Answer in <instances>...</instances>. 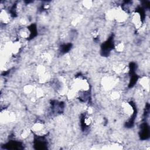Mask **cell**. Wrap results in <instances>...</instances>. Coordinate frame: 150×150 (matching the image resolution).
I'll return each instance as SVG.
<instances>
[{"mask_svg": "<svg viewBox=\"0 0 150 150\" xmlns=\"http://www.w3.org/2000/svg\"><path fill=\"white\" fill-rule=\"evenodd\" d=\"M31 35V32L28 28L23 27L19 29L18 32V35L22 39H28L30 37Z\"/></svg>", "mask_w": 150, "mask_h": 150, "instance_id": "10", "label": "cell"}, {"mask_svg": "<svg viewBox=\"0 0 150 150\" xmlns=\"http://www.w3.org/2000/svg\"><path fill=\"white\" fill-rule=\"evenodd\" d=\"M42 60L43 62L45 64H48L50 63L52 60V56L47 52H44L42 54L41 56Z\"/></svg>", "mask_w": 150, "mask_h": 150, "instance_id": "12", "label": "cell"}, {"mask_svg": "<svg viewBox=\"0 0 150 150\" xmlns=\"http://www.w3.org/2000/svg\"><path fill=\"white\" fill-rule=\"evenodd\" d=\"M30 130L28 129H24L23 131H22L21 132V137L23 138H27L29 135V134H30Z\"/></svg>", "mask_w": 150, "mask_h": 150, "instance_id": "18", "label": "cell"}, {"mask_svg": "<svg viewBox=\"0 0 150 150\" xmlns=\"http://www.w3.org/2000/svg\"><path fill=\"white\" fill-rule=\"evenodd\" d=\"M20 23H21L22 25H25L26 24L27 21H26V19L25 18H22V19H21V21H20Z\"/></svg>", "mask_w": 150, "mask_h": 150, "instance_id": "20", "label": "cell"}, {"mask_svg": "<svg viewBox=\"0 0 150 150\" xmlns=\"http://www.w3.org/2000/svg\"><path fill=\"white\" fill-rule=\"evenodd\" d=\"M124 47H125L124 45L122 42H118L114 46V48L115 50L118 52H122L124 49Z\"/></svg>", "mask_w": 150, "mask_h": 150, "instance_id": "14", "label": "cell"}, {"mask_svg": "<svg viewBox=\"0 0 150 150\" xmlns=\"http://www.w3.org/2000/svg\"><path fill=\"white\" fill-rule=\"evenodd\" d=\"M82 5L83 7L85 8L86 9H90L93 6V3L92 1L86 0V1H83L82 2Z\"/></svg>", "mask_w": 150, "mask_h": 150, "instance_id": "15", "label": "cell"}, {"mask_svg": "<svg viewBox=\"0 0 150 150\" xmlns=\"http://www.w3.org/2000/svg\"><path fill=\"white\" fill-rule=\"evenodd\" d=\"M120 111L123 115L129 117L133 114L134 108L129 103L124 101L120 105Z\"/></svg>", "mask_w": 150, "mask_h": 150, "instance_id": "3", "label": "cell"}, {"mask_svg": "<svg viewBox=\"0 0 150 150\" xmlns=\"http://www.w3.org/2000/svg\"><path fill=\"white\" fill-rule=\"evenodd\" d=\"M31 130L36 135L42 137L46 134V130L45 125L40 122H36L34 123L32 127Z\"/></svg>", "mask_w": 150, "mask_h": 150, "instance_id": "4", "label": "cell"}, {"mask_svg": "<svg viewBox=\"0 0 150 150\" xmlns=\"http://www.w3.org/2000/svg\"><path fill=\"white\" fill-rule=\"evenodd\" d=\"M73 88L78 91L86 92L89 90L90 84L87 80L83 77H77L75 79L73 84Z\"/></svg>", "mask_w": 150, "mask_h": 150, "instance_id": "1", "label": "cell"}, {"mask_svg": "<svg viewBox=\"0 0 150 150\" xmlns=\"http://www.w3.org/2000/svg\"><path fill=\"white\" fill-rule=\"evenodd\" d=\"M93 119L92 116L91 115V114L88 113L86 115H85L83 119V122L86 126L87 127L90 126L93 123Z\"/></svg>", "mask_w": 150, "mask_h": 150, "instance_id": "13", "label": "cell"}, {"mask_svg": "<svg viewBox=\"0 0 150 150\" xmlns=\"http://www.w3.org/2000/svg\"><path fill=\"white\" fill-rule=\"evenodd\" d=\"M131 21L135 28L139 29L142 26V21L141 14L138 12H134L131 15Z\"/></svg>", "mask_w": 150, "mask_h": 150, "instance_id": "6", "label": "cell"}, {"mask_svg": "<svg viewBox=\"0 0 150 150\" xmlns=\"http://www.w3.org/2000/svg\"><path fill=\"white\" fill-rule=\"evenodd\" d=\"M113 20L116 22L121 23L125 21L128 18V13L124 9L120 6L112 9Z\"/></svg>", "mask_w": 150, "mask_h": 150, "instance_id": "2", "label": "cell"}, {"mask_svg": "<svg viewBox=\"0 0 150 150\" xmlns=\"http://www.w3.org/2000/svg\"><path fill=\"white\" fill-rule=\"evenodd\" d=\"M139 84L143 89H144L145 91H149L150 83H149V79L148 77L144 76L141 77L139 80Z\"/></svg>", "mask_w": 150, "mask_h": 150, "instance_id": "8", "label": "cell"}, {"mask_svg": "<svg viewBox=\"0 0 150 150\" xmlns=\"http://www.w3.org/2000/svg\"><path fill=\"white\" fill-rule=\"evenodd\" d=\"M91 35H92V36H93V38H96L98 36L99 32H98V31L97 30H94L91 32Z\"/></svg>", "mask_w": 150, "mask_h": 150, "instance_id": "19", "label": "cell"}, {"mask_svg": "<svg viewBox=\"0 0 150 150\" xmlns=\"http://www.w3.org/2000/svg\"><path fill=\"white\" fill-rule=\"evenodd\" d=\"M36 88L32 84H27L23 87V92L28 95H32V93L35 94Z\"/></svg>", "mask_w": 150, "mask_h": 150, "instance_id": "11", "label": "cell"}, {"mask_svg": "<svg viewBox=\"0 0 150 150\" xmlns=\"http://www.w3.org/2000/svg\"><path fill=\"white\" fill-rule=\"evenodd\" d=\"M116 83L115 79L112 76H105L103 77L101 84L103 88L105 90H110L114 87Z\"/></svg>", "mask_w": 150, "mask_h": 150, "instance_id": "5", "label": "cell"}, {"mask_svg": "<svg viewBox=\"0 0 150 150\" xmlns=\"http://www.w3.org/2000/svg\"><path fill=\"white\" fill-rule=\"evenodd\" d=\"M15 115L13 112L5 111L4 112H1V121L5 122H12L15 120Z\"/></svg>", "mask_w": 150, "mask_h": 150, "instance_id": "7", "label": "cell"}, {"mask_svg": "<svg viewBox=\"0 0 150 150\" xmlns=\"http://www.w3.org/2000/svg\"><path fill=\"white\" fill-rule=\"evenodd\" d=\"M120 96V94L117 91H114L111 94V98L113 100H117L118 99Z\"/></svg>", "mask_w": 150, "mask_h": 150, "instance_id": "17", "label": "cell"}, {"mask_svg": "<svg viewBox=\"0 0 150 150\" xmlns=\"http://www.w3.org/2000/svg\"><path fill=\"white\" fill-rule=\"evenodd\" d=\"M35 96L36 97V98H40L41 97H42L44 96V91L42 88H36V91H35Z\"/></svg>", "mask_w": 150, "mask_h": 150, "instance_id": "16", "label": "cell"}, {"mask_svg": "<svg viewBox=\"0 0 150 150\" xmlns=\"http://www.w3.org/2000/svg\"><path fill=\"white\" fill-rule=\"evenodd\" d=\"M0 19L1 22L6 24L10 22V14L5 9H2L0 12Z\"/></svg>", "mask_w": 150, "mask_h": 150, "instance_id": "9", "label": "cell"}]
</instances>
